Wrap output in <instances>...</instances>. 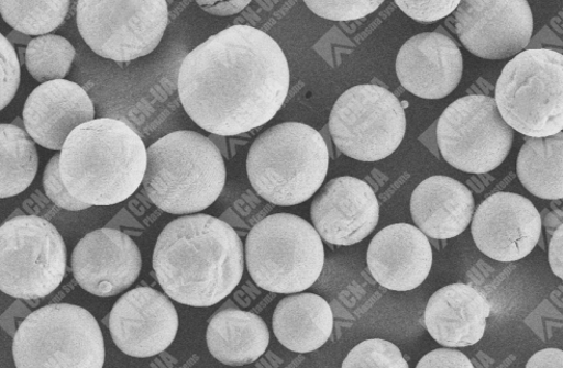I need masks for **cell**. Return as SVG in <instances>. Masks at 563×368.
Instances as JSON below:
<instances>
[{
  "label": "cell",
  "instance_id": "obj_1",
  "mask_svg": "<svg viewBox=\"0 0 563 368\" xmlns=\"http://www.w3.org/2000/svg\"><path fill=\"white\" fill-rule=\"evenodd\" d=\"M290 74L280 45L252 25L209 37L183 60L181 107L208 133L231 137L271 122L283 108Z\"/></svg>",
  "mask_w": 563,
  "mask_h": 368
},
{
  "label": "cell",
  "instance_id": "obj_2",
  "mask_svg": "<svg viewBox=\"0 0 563 368\" xmlns=\"http://www.w3.org/2000/svg\"><path fill=\"white\" fill-rule=\"evenodd\" d=\"M153 269L174 301L211 306L227 299L243 278L244 244L222 220L206 214L183 216L159 233Z\"/></svg>",
  "mask_w": 563,
  "mask_h": 368
},
{
  "label": "cell",
  "instance_id": "obj_3",
  "mask_svg": "<svg viewBox=\"0 0 563 368\" xmlns=\"http://www.w3.org/2000/svg\"><path fill=\"white\" fill-rule=\"evenodd\" d=\"M60 153V172L68 192L90 205L125 201L140 189L147 168L143 140L115 119L77 126Z\"/></svg>",
  "mask_w": 563,
  "mask_h": 368
},
{
  "label": "cell",
  "instance_id": "obj_4",
  "mask_svg": "<svg viewBox=\"0 0 563 368\" xmlns=\"http://www.w3.org/2000/svg\"><path fill=\"white\" fill-rule=\"evenodd\" d=\"M225 180L221 150L196 131H175L147 148L143 187L165 213L202 212L219 199Z\"/></svg>",
  "mask_w": 563,
  "mask_h": 368
},
{
  "label": "cell",
  "instance_id": "obj_5",
  "mask_svg": "<svg viewBox=\"0 0 563 368\" xmlns=\"http://www.w3.org/2000/svg\"><path fill=\"white\" fill-rule=\"evenodd\" d=\"M330 166L319 131L299 122L264 131L251 146L247 175L255 192L276 205H297L323 186Z\"/></svg>",
  "mask_w": 563,
  "mask_h": 368
},
{
  "label": "cell",
  "instance_id": "obj_6",
  "mask_svg": "<svg viewBox=\"0 0 563 368\" xmlns=\"http://www.w3.org/2000/svg\"><path fill=\"white\" fill-rule=\"evenodd\" d=\"M324 263V244L319 233L297 215L267 216L247 235V270L264 291L302 293L318 280Z\"/></svg>",
  "mask_w": 563,
  "mask_h": 368
},
{
  "label": "cell",
  "instance_id": "obj_7",
  "mask_svg": "<svg viewBox=\"0 0 563 368\" xmlns=\"http://www.w3.org/2000/svg\"><path fill=\"white\" fill-rule=\"evenodd\" d=\"M503 120L529 138L563 129V56L549 48L521 52L503 69L495 90Z\"/></svg>",
  "mask_w": 563,
  "mask_h": 368
},
{
  "label": "cell",
  "instance_id": "obj_8",
  "mask_svg": "<svg viewBox=\"0 0 563 368\" xmlns=\"http://www.w3.org/2000/svg\"><path fill=\"white\" fill-rule=\"evenodd\" d=\"M18 368H101L104 342L93 315L78 305L49 304L26 317L13 339Z\"/></svg>",
  "mask_w": 563,
  "mask_h": 368
},
{
  "label": "cell",
  "instance_id": "obj_9",
  "mask_svg": "<svg viewBox=\"0 0 563 368\" xmlns=\"http://www.w3.org/2000/svg\"><path fill=\"white\" fill-rule=\"evenodd\" d=\"M67 268L63 235L48 221L30 215L0 227V291L21 300L51 295Z\"/></svg>",
  "mask_w": 563,
  "mask_h": 368
},
{
  "label": "cell",
  "instance_id": "obj_10",
  "mask_svg": "<svg viewBox=\"0 0 563 368\" xmlns=\"http://www.w3.org/2000/svg\"><path fill=\"white\" fill-rule=\"evenodd\" d=\"M329 125L340 152L357 161L377 163L404 142L407 118L393 92L363 85L346 90L338 99Z\"/></svg>",
  "mask_w": 563,
  "mask_h": 368
},
{
  "label": "cell",
  "instance_id": "obj_11",
  "mask_svg": "<svg viewBox=\"0 0 563 368\" xmlns=\"http://www.w3.org/2000/svg\"><path fill=\"white\" fill-rule=\"evenodd\" d=\"M168 20L165 0L77 3L80 36L99 57L119 63L152 54L164 38Z\"/></svg>",
  "mask_w": 563,
  "mask_h": 368
},
{
  "label": "cell",
  "instance_id": "obj_12",
  "mask_svg": "<svg viewBox=\"0 0 563 368\" xmlns=\"http://www.w3.org/2000/svg\"><path fill=\"white\" fill-rule=\"evenodd\" d=\"M438 144L444 160L468 174H487L511 152L515 130L500 116L495 99L472 94L455 100L438 123Z\"/></svg>",
  "mask_w": 563,
  "mask_h": 368
},
{
  "label": "cell",
  "instance_id": "obj_13",
  "mask_svg": "<svg viewBox=\"0 0 563 368\" xmlns=\"http://www.w3.org/2000/svg\"><path fill=\"white\" fill-rule=\"evenodd\" d=\"M455 31L475 57L504 60L521 54L533 34L532 11L526 0H464L454 14Z\"/></svg>",
  "mask_w": 563,
  "mask_h": 368
},
{
  "label": "cell",
  "instance_id": "obj_14",
  "mask_svg": "<svg viewBox=\"0 0 563 368\" xmlns=\"http://www.w3.org/2000/svg\"><path fill=\"white\" fill-rule=\"evenodd\" d=\"M542 218L533 203L520 196L499 192L476 209L472 235L476 247L498 261H516L538 246Z\"/></svg>",
  "mask_w": 563,
  "mask_h": 368
},
{
  "label": "cell",
  "instance_id": "obj_15",
  "mask_svg": "<svg viewBox=\"0 0 563 368\" xmlns=\"http://www.w3.org/2000/svg\"><path fill=\"white\" fill-rule=\"evenodd\" d=\"M109 326L122 353L150 358L172 346L179 326L178 313L166 295L151 287H139L118 300Z\"/></svg>",
  "mask_w": 563,
  "mask_h": 368
},
{
  "label": "cell",
  "instance_id": "obj_16",
  "mask_svg": "<svg viewBox=\"0 0 563 368\" xmlns=\"http://www.w3.org/2000/svg\"><path fill=\"white\" fill-rule=\"evenodd\" d=\"M71 271L88 293L112 298L136 282L142 271V254L125 233L100 228L78 242L71 255Z\"/></svg>",
  "mask_w": 563,
  "mask_h": 368
},
{
  "label": "cell",
  "instance_id": "obj_17",
  "mask_svg": "<svg viewBox=\"0 0 563 368\" xmlns=\"http://www.w3.org/2000/svg\"><path fill=\"white\" fill-rule=\"evenodd\" d=\"M380 204L367 182L351 176L330 180L311 204V220L320 238L335 246H353L378 226Z\"/></svg>",
  "mask_w": 563,
  "mask_h": 368
},
{
  "label": "cell",
  "instance_id": "obj_18",
  "mask_svg": "<svg viewBox=\"0 0 563 368\" xmlns=\"http://www.w3.org/2000/svg\"><path fill=\"white\" fill-rule=\"evenodd\" d=\"M464 60L460 46L440 33H422L400 47L396 74L406 90L423 99H442L462 81Z\"/></svg>",
  "mask_w": 563,
  "mask_h": 368
},
{
  "label": "cell",
  "instance_id": "obj_19",
  "mask_svg": "<svg viewBox=\"0 0 563 368\" xmlns=\"http://www.w3.org/2000/svg\"><path fill=\"white\" fill-rule=\"evenodd\" d=\"M367 266L383 287L409 292L419 287L433 266V249L417 226L399 223L375 234L367 250Z\"/></svg>",
  "mask_w": 563,
  "mask_h": 368
},
{
  "label": "cell",
  "instance_id": "obj_20",
  "mask_svg": "<svg viewBox=\"0 0 563 368\" xmlns=\"http://www.w3.org/2000/svg\"><path fill=\"white\" fill-rule=\"evenodd\" d=\"M89 94L78 85L58 80L36 88L23 108V124L35 143L62 152L73 131L95 120Z\"/></svg>",
  "mask_w": 563,
  "mask_h": 368
},
{
  "label": "cell",
  "instance_id": "obj_21",
  "mask_svg": "<svg viewBox=\"0 0 563 368\" xmlns=\"http://www.w3.org/2000/svg\"><path fill=\"white\" fill-rule=\"evenodd\" d=\"M492 313L488 300L465 283L448 285L429 299L424 324L432 337L446 348H465L484 337Z\"/></svg>",
  "mask_w": 563,
  "mask_h": 368
},
{
  "label": "cell",
  "instance_id": "obj_22",
  "mask_svg": "<svg viewBox=\"0 0 563 368\" xmlns=\"http://www.w3.org/2000/svg\"><path fill=\"white\" fill-rule=\"evenodd\" d=\"M474 197L464 183L448 176L424 179L413 191L411 216L429 238L448 241L462 234L472 222Z\"/></svg>",
  "mask_w": 563,
  "mask_h": 368
},
{
  "label": "cell",
  "instance_id": "obj_23",
  "mask_svg": "<svg viewBox=\"0 0 563 368\" xmlns=\"http://www.w3.org/2000/svg\"><path fill=\"white\" fill-rule=\"evenodd\" d=\"M333 327L331 305L316 294L287 297L274 312V333L280 344L292 353L307 354L323 347Z\"/></svg>",
  "mask_w": 563,
  "mask_h": 368
},
{
  "label": "cell",
  "instance_id": "obj_24",
  "mask_svg": "<svg viewBox=\"0 0 563 368\" xmlns=\"http://www.w3.org/2000/svg\"><path fill=\"white\" fill-rule=\"evenodd\" d=\"M271 332L260 315L225 309L210 320L207 346L219 361L230 366L255 363L269 347Z\"/></svg>",
  "mask_w": 563,
  "mask_h": 368
},
{
  "label": "cell",
  "instance_id": "obj_25",
  "mask_svg": "<svg viewBox=\"0 0 563 368\" xmlns=\"http://www.w3.org/2000/svg\"><path fill=\"white\" fill-rule=\"evenodd\" d=\"M518 177L527 191L545 200L563 198V135L527 138L517 161Z\"/></svg>",
  "mask_w": 563,
  "mask_h": 368
},
{
  "label": "cell",
  "instance_id": "obj_26",
  "mask_svg": "<svg viewBox=\"0 0 563 368\" xmlns=\"http://www.w3.org/2000/svg\"><path fill=\"white\" fill-rule=\"evenodd\" d=\"M38 171L34 140L14 124L0 125V198L21 194L32 186Z\"/></svg>",
  "mask_w": 563,
  "mask_h": 368
},
{
  "label": "cell",
  "instance_id": "obj_27",
  "mask_svg": "<svg viewBox=\"0 0 563 368\" xmlns=\"http://www.w3.org/2000/svg\"><path fill=\"white\" fill-rule=\"evenodd\" d=\"M71 3L64 2H13L2 0L0 13L16 32L29 36L49 35L60 27Z\"/></svg>",
  "mask_w": 563,
  "mask_h": 368
},
{
  "label": "cell",
  "instance_id": "obj_28",
  "mask_svg": "<svg viewBox=\"0 0 563 368\" xmlns=\"http://www.w3.org/2000/svg\"><path fill=\"white\" fill-rule=\"evenodd\" d=\"M76 52L69 41L58 35H44L32 40L25 49V66L42 85L65 80Z\"/></svg>",
  "mask_w": 563,
  "mask_h": 368
},
{
  "label": "cell",
  "instance_id": "obj_29",
  "mask_svg": "<svg viewBox=\"0 0 563 368\" xmlns=\"http://www.w3.org/2000/svg\"><path fill=\"white\" fill-rule=\"evenodd\" d=\"M342 367L409 368V364L391 342L372 338L355 347L346 356Z\"/></svg>",
  "mask_w": 563,
  "mask_h": 368
},
{
  "label": "cell",
  "instance_id": "obj_30",
  "mask_svg": "<svg viewBox=\"0 0 563 368\" xmlns=\"http://www.w3.org/2000/svg\"><path fill=\"white\" fill-rule=\"evenodd\" d=\"M60 156L59 152L52 157L43 175V186L47 198L69 212H80V210L91 208L92 205L77 200L68 192L60 172Z\"/></svg>",
  "mask_w": 563,
  "mask_h": 368
},
{
  "label": "cell",
  "instance_id": "obj_31",
  "mask_svg": "<svg viewBox=\"0 0 563 368\" xmlns=\"http://www.w3.org/2000/svg\"><path fill=\"white\" fill-rule=\"evenodd\" d=\"M384 2H312L306 0V5L314 14L332 21H353L366 18L377 11Z\"/></svg>",
  "mask_w": 563,
  "mask_h": 368
},
{
  "label": "cell",
  "instance_id": "obj_32",
  "mask_svg": "<svg viewBox=\"0 0 563 368\" xmlns=\"http://www.w3.org/2000/svg\"><path fill=\"white\" fill-rule=\"evenodd\" d=\"M0 65H2V73H0V87H2L0 102L2 103H0V109L4 110L15 97L21 78L16 51L4 35H0Z\"/></svg>",
  "mask_w": 563,
  "mask_h": 368
},
{
  "label": "cell",
  "instance_id": "obj_33",
  "mask_svg": "<svg viewBox=\"0 0 563 368\" xmlns=\"http://www.w3.org/2000/svg\"><path fill=\"white\" fill-rule=\"evenodd\" d=\"M396 5L411 19L422 22L432 23L446 18L459 9L461 2H405V0H396Z\"/></svg>",
  "mask_w": 563,
  "mask_h": 368
},
{
  "label": "cell",
  "instance_id": "obj_34",
  "mask_svg": "<svg viewBox=\"0 0 563 368\" xmlns=\"http://www.w3.org/2000/svg\"><path fill=\"white\" fill-rule=\"evenodd\" d=\"M473 368L474 365L466 355L459 350L438 349L427 354L417 368Z\"/></svg>",
  "mask_w": 563,
  "mask_h": 368
},
{
  "label": "cell",
  "instance_id": "obj_35",
  "mask_svg": "<svg viewBox=\"0 0 563 368\" xmlns=\"http://www.w3.org/2000/svg\"><path fill=\"white\" fill-rule=\"evenodd\" d=\"M197 4L207 13L229 16L240 13L245 10L250 4V0H232V2H213V0H198Z\"/></svg>",
  "mask_w": 563,
  "mask_h": 368
},
{
  "label": "cell",
  "instance_id": "obj_36",
  "mask_svg": "<svg viewBox=\"0 0 563 368\" xmlns=\"http://www.w3.org/2000/svg\"><path fill=\"white\" fill-rule=\"evenodd\" d=\"M563 224L554 232L549 246V261L553 274L563 279Z\"/></svg>",
  "mask_w": 563,
  "mask_h": 368
},
{
  "label": "cell",
  "instance_id": "obj_37",
  "mask_svg": "<svg viewBox=\"0 0 563 368\" xmlns=\"http://www.w3.org/2000/svg\"><path fill=\"white\" fill-rule=\"evenodd\" d=\"M527 368H562L563 352L560 349H544L536 353L527 363Z\"/></svg>",
  "mask_w": 563,
  "mask_h": 368
},
{
  "label": "cell",
  "instance_id": "obj_38",
  "mask_svg": "<svg viewBox=\"0 0 563 368\" xmlns=\"http://www.w3.org/2000/svg\"><path fill=\"white\" fill-rule=\"evenodd\" d=\"M400 103H401V108H404V109H408L409 108V102L407 100L401 101Z\"/></svg>",
  "mask_w": 563,
  "mask_h": 368
}]
</instances>
